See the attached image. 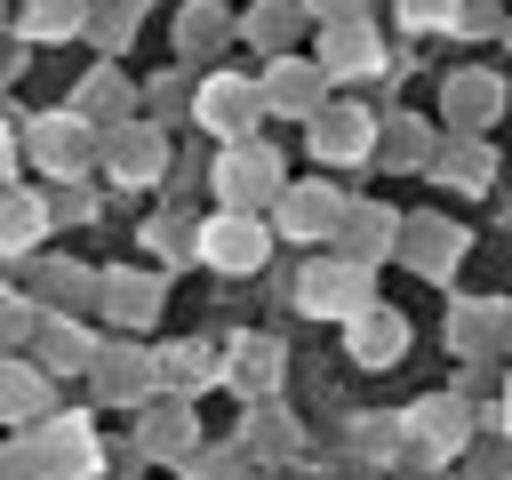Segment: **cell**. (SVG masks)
Masks as SVG:
<instances>
[{
    "label": "cell",
    "mask_w": 512,
    "mask_h": 480,
    "mask_svg": "<svg viewBox=\"0 0 512 480\" xmlns=\"http://www.w3.org/2000/svg\"><path fill=\"white\" fill-rule=\"evenodd\" d=\"M264 88L256 80H240V72H208L200 80V104H192V120L208 128V136H224V144H256V120H264Z\"/></svg>",
    "instance_id": "6da1fadb"
},
{
    "label": "cell",
    "mask_w": 512,
    "mask_h": 480,
    "mask_svg": "<svg viewBox=\"0 0 512 480\" xmlns=\"http://www.w3.org/2000/svg\"><path fill=\"white\" fill-rule=\"evenodd\" d=\"M216 200H224L232 216L280 208V200H288V184H280V160H272L264 144H224V160H216Z\"/></svg>",
    "instance_id": "7a4b0ae2"
},
{
    "label": "cell",
    "mask_w": 512,
    "mask_h": 480,
    "mask_svg": "<svg viewBox=\"0 0 512 480\" xmlns=\"http://www.w3.org/2000/svg\"><path fill=\"white\" fill-rule=\"evenodd\" d=\"M264 248H272V224H264V216H232V208H224V216L200 224V256H208L216 272H256Z\"/></svg>",
    "instance_id": "3957f363"
},
{
    "label": "cell",
    "mask_w": 512,
    "mask_h": 480,
    "mask_svg": "<svg viewBox=\"0 0 512 480\" xmlns=\"http://www.w3.org/2000/svg\"><path fill=\"white\" fill-rule=\"evenodd\" d=\"M296 304H304L312 320H320V312H328V320H360V312H368V272H360V264H312V272L296 280Z\"/></svg>",
    "instance_id": "277c9868"
},
{
    "label": "cell",
    "mask_w": 512,
    "mask_h": 480,
    "mask_svg": "<svg viewBox=\"0 0 512 480\" xmlns=\"http://www.w3.org/2000/svg\"><path fill=\"white\" fill-rule=\"evenodd\" d=\"M400 352H408V320L400 312H360L352 320V360L360 368H392Z\"/></svg>",
    "instance_id": "5b68a950"
},
{
    "label": "cell",
    "mask_w": 512,
    "mask_h": 480,
    "mask_svg": "<svg viewBox=\"0 0 512 480\" xmlns=\"http://www.w3.org/2000/svg\"><path fill=\"white\" fill-rule=\"evenodd\" d=\"M408 424H416V448L424 456H456L464 448V400H416Z\"/></svg>",
    "instance_id": "8992f818"
},
{
    "label": "cell",
    "mask_w": 512,
    "mask_h": 480,
    "mask_svg": "<svg viewBox=\"0 0 512 480\" xmlns=\"http://www.w3.org/2000/svg\"><path fill=\"white\" fill-rule=\"evenodd\" d=\"M336 216H344V208H336L328 192H312V184H296V192L280 200V232H288V240H328Z\"/></svg>",
    "instance_id": "52a82bcc"
},
{
    "label": "cell",
    "mask_w": 512,
    "mask_h": 480,
    "mask_svg": "<svg viewBox=\"0 0 512 480\" xmlns=\"http://www.w3.org/2000/svg\"><path fill=\"white\" fill-rule=\"evenodd\" d=\"M280 360H288V352H280L272 336H240V344H232V384H240V392H272V384H280Z\"/></svg>",
    "instance_id": "ba28073f"
},
{
    "label": "cell",
    "mask_w": 512,
    "mask_h": 480,
    "mask_svg": "<svg viewBox=\"0 0 512 480\" xmlns=\"http://www.w3.org/2000/svg\"><path fill=\"white\" fill-rule=\"evenodd\" d=\"M48 464H56L64 480H88V472H96V440H88L80 416H64V424L48 432Z\"/></svg>",
    "instance_id": "9c48e42d"
},
{
    "label": "cell",
    "mask_w": 512,
    "mask_h": 480,
    "mask_svg": "<svg viewBox=\"0 0 512 480\" xmlns=\"http://www.w3.org/2000/svg\"><path fill=\"white\" fill-rule=\"evenodd\" d=\"M208 376H216V352H208V344H168V352H160V384L200 392Z\"/></svg>",
    "instance_id": "30bf717a"
},
{
    "label": "cell",
    "mask_w": 512,
    "mask_h": 480,
    "mask_svg": "<svg viewBox=\"0 0 512 480\" xmlns=\"http://www.w3.org/2000/svg\"><path fill=\"white\" fill-rule=\"evenodd\" d=\"M320 56H328V72H368V64H376V40H368L360 24H344V32H328Z\"/></svg>",
    "instance_id": "8fae6325"
},
{
    "label": "cell",
    "mask_w": 512,
    "mask_h": 480,
    "mask_svg": "<svg viewBox=\"0 0 512 480\" xmlns=\"http://www.w3.org/2000/svg\"><path fill=\"white\" fill-rule=\"evenodd\" d=\"M312 144H320V152H336V160H352V152L368 144V120H360V112H336V120H312Z\"/></svg>",
    "instance_id": "7c38bea8"
},
{
    "label": "cell",
    "mask_w": 512,
    "mask_h": 480,
    "mask_svg": "<svg viewBox=\"0 0 512 480\" xmlns=\"http://www.w3.org/2000/svg\"><path fill=\"white\" fill-rule=\"evenodd\" d=\"M104 288H112V312H120V320H152V304H160V280H128V272H112Z\"/></svg>",
    "instance_id": "4fadbf2b"
},
{
    "label": "cell",
    "mask_w": 512,
    "mask_h": 480,
    "mask_svg": "<svg viewBox=\"0 0 512 480\" xmlns=\"http://www.w3.org/2000/svg\"><path fill=\"white\" fill-rule=\"evenodd\" d=\"M72 24H80V0H32V8H24V32H32V40L72 32Z\"/></svg>",
    "instance_id": "5bb4252c"
},
{
    "label": "cell",
    "mask_w": 512,
    "mask_h": 480,
    "mask_svg": "<svg viewBox=\"0 0 512 480\" xmlns=\"http://www.w3.org/2000/svg\"><path fill=\"white\" fill-rule=\"evenodd\" d=\"M264 96H272L280 112H312V104H304V96H312V72H296V64H280V72L264 80Z\"/></svg>",
    "instance_id": "9a60e30c"
},
{
    "label": "cell",
    "mask_w": 512,
    "mask_h": 480,
    "mask_svg": "<svg viewBox=\"0 0 512 480\" xmlns=\"http://www.w3.org/2000/svg\"><path fill=\"white\" fill-rule=\"evenodd\" d=\"M112 176H120V184H144V176H152V136H128V144H120V168H112Z\"/></svg>",
    "instance_id": "2e32d148"
},
{
    "label": "cell",
    "mask_w": 512,
    "mask_h": 480,
    "mask_svg": "<svg viewBox=\"0 0 512 480\" xmlns=\"http://www.w3.org/2000/svg\"><path fill=\"white\" fill-rule=\"evenodd\" d=\"M488 104H496V88H488V80H456V112H464V120H480Z\"/></svg>",
    "instance_id": "e0dca14e"
},
{
    "label": "cell",
    "mask_w": 512,
    "mask_h": 480,
    "mask_svg": "<svg viewBox=\"0 0 512 480\" xmlns=\"http://www.w3.org/2000/svg\"><path fill=\"white\" fill-rule=\"evenodd\" d=\"M400 16H408V24H448L456 0H400Z\"/></svg>",
    "instance_id": "ac0fdd59"
},
{
    "label": "cell",
    "mask_w": 512,
    "mask_h": 480,
    "mask_svg": "<svg viewBox=\"0 0 512 480\" xmlns=\"http://www.w3.org/2000/svg\"><path fill=\"white\" fill-rule=\"evenodd\" d=\"M8 240H16V248L40 240V200H16V232H8Z\"/></svg>",
    "instance_id": "d6986e66"
},
{
    "label": "cell",
    "mask_w": 512,
    "mask_h": 480,
    "mask_svg": "<svg viewBox=\"0 0 512 480\" xmlns=\"http://www.w3.org/2000/svg\"><path fill=\"white\" fill-rule=\"evenodd\" d=\"M504 432H512V392H504Z\"/></svg>",
    "instance_id": "ffe728a7"
}]
</instances>
